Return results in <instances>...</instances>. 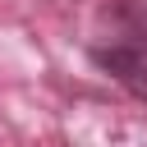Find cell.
Segmentation results:
<instances>
[{
	"label": "cell",
	"instance_id": "obj_1",
	"mask_svg": "<svg viewBox=\"0 0 147 147\" xmlns=\"http://www.w3.org/2000/svg\"><path fill=\"white\" fill-rule=\"evenodd\" d=\"M92 64H96L101 74H110L129 96L147 101V46H133V41L92 46Z\"/></svg>",
	"mask_w": 147,
	"mask_h": 147
},
{
	"label": "cell",
	"instance_id": "obj_2",
	"mask_svg": "<svg viewBox=\"0 0 147 147\" xmlns=\"http://www.w3.org/2000/svg\"><path fill=\"white\" fill-rule=\"evenodd\" d=\"M115 18L133 37V46H147V0H115Z\"/></svg>",
	"mask_w": 147,
	"mask_h": 147
}]
</instances>
